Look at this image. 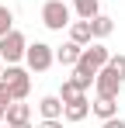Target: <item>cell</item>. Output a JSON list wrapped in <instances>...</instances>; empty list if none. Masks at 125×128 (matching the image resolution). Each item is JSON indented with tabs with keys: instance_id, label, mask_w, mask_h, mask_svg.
<instances>
[{
	"instance_id": "1",
	"label": "cell",
	"mask_w": 125,
	"mask_h": 128,
	"mask_svg": "<svg viewBox=\"0 0 125 128\" xmlns=\"http://www.w3.org/2000/svg\"><path fill=\"white\" fill-rule=\"evenodd\" d=\"M0 80L11 86V97H14V100H24V97L31 94V76H28V69H21L18 62L7 66V69H0Z\"/></svg>"
},
{
	"instance_id": "2",
	"label": "cell",
	"mask_w": 125,
	"mask_h": 128,
	"mask_svg": "<svg viewBox=\"0 0 125 128\" xmlns=\"http://www.w3.org/2000/svg\"><path fill=\"white\" fill-rule=\"evenodd\" d=\"M24 62H28L31 73H45L49 66L56 62V48H52V45H45V42H35V45H28V48H24Z\"/></svg>"
},
{
	"instance_id": "3",
	"label": "cell",
	"mask_w": 125,
	"mask_h": 128,
	"mask_svg": "<svg viewBox=\"0 0 125 128\" xmlns=\"http://www.w3.org/2000/svg\"><path fill=\"white\" fill-rule=\"evenodd\" d=\"M24 48H28V42H24V35H21L18 28H14V31H7V35L0 38V59L7 66H14V62L24 59Z\"/></svg>"
},
{
	"instance_id": "4",
	"label": "cell",
	"mask_w": 125,
	"mask_h": 128,
	"mask_svg": "<svg viewBox=\"0 0 125 128\" xmlns=\"http://www.w3.org/2000/svg\"><path fill=\"white\" fill-rule=\"evenodd\" d=\"M108 59H111V52H108L101 42H90V45L80 52V62H77V69H83V73H94V76H97V69H101V66H108Z\"/></svg>"
},
{
	"instance_id": "5",
	"label": "cell",
	"mask_w": 125,
	"mask_h": 128,
	"mask_svg": "<svg viewBox=\"0 0 125 128\" xmlns=\"http://www.w3.org/2000/svg\"><path fill=\"white\" fill-rule=\"evenodd\" d=\"M42 24H45L49 31H62V28H70V7H66L62 0H49V4L42 7Z\"/></svg>"
},
{
	"instance_id": "6",
	"label": "cell",
	"mask_w": 125,
	"mask_h": 128,
	"mask_svg": "<svg viewBox=\"0 0 125 128\" xmlns=\"http://www.w3.org/2000/svg\"><path fill=\"white\" fill-rule=\"evenodd\" d=\"M122 76L111 69V66H101L97 69V76H94V90H97V97H118L122 94Z\"/></svg>"
},
{
	"instance_id": "7",
	"label": "cell",
	"mask_w": 125,
	"mask_h": 128,
	"mask_svg": "<svg viewBox=\"0 0 125 128\" xmlns=\"http://www.w3.org/2000/svg\"><path fill=\"white\" fill-rule=\"evenodd\" d=\"M87 114H90V100H87V94H80V97H73V100H66V104H62V118H66V121H73V125L83 121Z\"/></svg>"
},
{
	"instance_id": "8",
	"label": "cell",
	"mask_w": 125,
	"mask_h": 128,
	"mask_svg": "<svg viewBox=\"0 0 125 128\" xmlns=\"http://www.w3.org/2000/svg\"><path fill=\"white\" fill-rule=\"evenodd\" d=\"M28 118H31V107L24 104V100H11L7 111H4V121H7V125H24Z\"/></svg>"
},
{
	"instance_id": "9",
	"label": "cell",
	"mask_w": 125,
	"mask_h": 128,
	"mask_svg": "<svg viewBox=\"0 0 125 128\" xmlns=\"http://www.w3.org/2000/svg\"><path fill=\"white\" fill-rule=\"evenodd\" d=\"M80 52H83V45L66 42V45L56 48V62H59V66H77V62H80Z\"/></svg>"
},
{
	"instance_id": "10",
	"label": "cell",
	"mask_w": 125,
	"mask_h": 128,
	"mask_svg": "<svg viewBox=\"0 0 125 128\" xmlns=\"http://www.w3.org/2000/svg\"><path fill=\"white\" fill-rule=\"evenodd\" d=\"M70 42H77V45H83V48H87V45L94 42V35H90V21H70Z\"/></svg>"
},
{
	"instance_id": "11",
	"label": "cell",
	"mask_w": 125,
	"mask_h": 128,
	"mask_svg": "<svg viewBox=\"0 0 125 128\" xmlns=\"http://www.w3.org/2000/svg\"><path fill=\"white\" fill-rule=\"evenodd\" d=\"M90 114H97V118H115L118 114V97H97L94 104H90Z\"/></svg>"
},
{
	"instance_id": "12",
	"label": "cell",
	"mask_w": 125,
	"mask_h": 128,
	"mask_svg": "<svg viewBox=\"0 0 125 128\" xmlns=\"http://www.w3.org/2000/svg\"><path fill=\"white\" fill-rule=\"evenodd\" d=\"M111 31H115V21H111L108 14H97V18H90V35H94L97 42H101V38H108Z\"/></svg>"
},
{
	"instance_id": "13",
	"label": "cell",
	"mask_w": 125,
	"mask_h": 128,
	"mask_svg": "<svg viewBox=\"0 0 125 128\" xmlns=\"http://www.w3.org/2000/svg\"><path fill=\"white\" fill-rule=\"evenodd\" d=\"M38 111H42V118H62V100L59 97H42Z\"/></svg>"
},
{
	"instance_id": "14",
	"label": "cell",
	"mask_w": 125,
	"mask_h": 128,
	"mask_svg": "<svg viewBox=\"0 0 125 128\" xmlns=\"http://www.w3.org/2000/svg\"><path fill=\"white\" fill-rule=\"evenodd\" d=\"M73 7H77V14H80L83 21H90V18H97V14H101L97 0H73Z\"/></svg>"
},
{
	"instance_id": "15",
	"label": "cell",
	"mask_w": 125,
	"mask_h": 128,
	"mask_svg": "<svg viewBox=\"0 0 125 128\" xmlns=\"http://www.w3.org/2000/svg\"><path fill=\"white\" fill-rule=\"evenodd\" d=\"M70 80H73V83H77L83 94H87V90L94 86V73H83V69H77V66H73V76H70Z\"/></svg>"
},
{
	"instance_id": "16",
	"label": "cell",
	"mask_w": 125,
	"mask_h": 128,
	"mask_svg": "<svg viewBox=\"0 0 125 128\" xmlns=\"http://www.w3.org/2000/svg\"><path fill=\"white\" fill-rule=\"evenodd\" d=\"M7 31H14V10L0 4V38H4Z\"/></svg>"
},
{
	"instance_id": "17",
	"label": "cell",
	"mask_w": 125,
	"mask_h": 128,
	"mask_svg": "<svg viewBox=\"0 0 125 128\" xmlns=\"http://www.w3.org/2000/svg\"><path fill=\"white\" fill-rule=\"evenodd\" d=\"M80 94H83V90L73 83V80H62V86H59V100H62V104H66V100H73V97H80Z\"/></svg>"
},
{
	"instance_id": "18",
	"label": "cell",
	"mask_w": 125,
	"mask_h": 128,
	"mask_svg": "<svg viewBox=\"0 0 125 128\" xmlns=\"http://www.w3.org/2000/svg\"><path fill=\"white\" fill-rule=\"evenodd\" d=\"M108 66H111V69L125 80V56H111V59H108Z\"/></svg>"
},
{
	"instance_id": "19",
	"label": "cell",
	"mask_w": 125,
	"mask_h": 128,
	"mask_svg": "<svg viewBox=\"0 0 125 128\" xmlns=\"http://www.w3.org/2000/svg\"><path fill=\"white\" fill-rule=\"evenodd\" d=\"M11 100H14V97H11V86L0 80V111H7V104H11Z\"/></svg>"
},
{
	"instance_id": "20",
	"label": "cell",
	"mask_w": 125,
	"mask_h": 128,
	"mask_svg": "<svg viewBox=\"0 0 125 128\" xmlns=\"http://www.w3.org/2000/svg\"><path fill=\"white\" fill-rule=\"evenodd\" d=\"M101 128H125V121H122V114H115V118H104Z\"/></svg>"
},
{
	"instance_id": "21",
	"label": "cell",
	"mask_w": 125,
	"mask_h": 128,
	"mask_svg": "<svg viewBox=\"0 0 125 128\" xmlns=\"http://www.w3.org/2000/svg\"><path fill=\"white\" fill-rule=\"evenodd\" d=\"M38 128H62V121H59V118H42Z\"/></svg>"
},
{
	"instance_id": "22",
	"label": "cell",
	"mask_w": 125,
	"mask_h": 128,
	"mask_svg": "<svg viewBox=\"0 0 125 128\" xmlns=\"http://www.w3.org/2000/svg\"><path fill=\"white\" fill-rule=\"evenodd\" d=\"M11 128H31V125H28V121H24V125H11Z\"/></svg>"
},
{
	"instance_id": "23",
	"label": "cell",
	"mask_w": 125,
	"mask_h": 128,
	"mask_svg": "<svg viewBox=\"0 0 125 128\" xmlns=\"http://www.w3.org/2000/svg\"><path fill=\"white\" fill-rule=\"evenodd\" d=\"M0 125H4V111H0Z\"/></svg>"
},
{
	"instance_id": "24",
	"label": "cell",
	"mask_w": 125,
	"mask_h": 128,
	"mask_svg": "<svg viewBox=\"0 0 125 128\" xmlns=\"http://www.w3.org/2000/svg\"><path fill=\"white\" fill-rule=\"evenodd\" d=\"M0 128H11V125H7V121H4V125H0Z\"/></svg>"
},
{
	"instance_id": "25",
	"label": "cell",
	"mask_w": 125,
	"mask_h": 128,
	"mask_svg": "<svg viewBox=\"0 0 125 128\" xmlns=\"http://www.w3.org/2000/svg\"><path fill=\"white\" fill-rule=\"evenodd\" d=\"M0 69H4V59H0Z\"/></svg>"
}]
</instances>
